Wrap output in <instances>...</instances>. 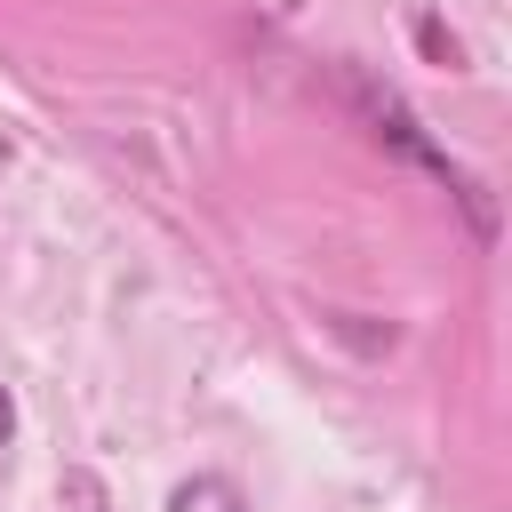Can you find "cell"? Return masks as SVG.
I'll list each match as a JSON object with an SVG mask.
<instances>
[{"label":"cell","mask_w":512,"mask_h":512,"mask_svg":"<svg viewBox=\"0 0 512 512\" xmlns=\"http://www.w3.org/2000/svg\"><path fill=\"white\" fill-rule=\"evenodd\" d=\"M168 512H248V496H240L224 472H192V480H176Z\"/></svg>","instance_id":"cell-1"},{"label":"cell","mask_w":512,"mask_h":512,"mask_svg":"<svg viewBox=\"0 0 512 512\" xmlns=\"http://www.w3.org/2000/svg\"><path fill=\"white\" fill-rule=\"evenodd\" d=\"M64 496H72L80 512H96V480H80V472H72V480H64Z\"/></svg>","instance_id":"cell-2"},{"label":"cell","mask_w":512,"mask_h":512,"mask_svg":"<svg viewBox=\"0 0 512 512\" xmlns=\"http://www.w3.org/2000/svg\"><path fill=\"white\" fill-rule=\"evenodd\" d=\"M8 432H16V400H8V384H0V448H8Z\"/></svg>","instance_id":"cell-3"}]
</instances>
